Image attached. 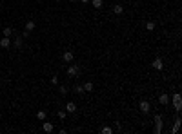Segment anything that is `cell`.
I'll return each mask as SVG.
<instances>
[{"mask_svg": "<svg viewBox=\"0 0 182 134\" xmlns=\"http://www.w3.org/2000/svg\"><path fill=\"white\" fill-rule=\"evenodd\" d=\"M82 73V69L80 67H78L77 65V63H69V67H67V71H66V74H67V76H69V78H77L78 76V74H80Z\"/></svg>", "mask_w": 182, "mask_h": 134, "instance_id": "6da1fadb", "label": "cell"}, {"mask_svg": "<svg viewBox=\"0 0 182 134\" xmlns=\"http://www.w3.org/2000/svg\"><path fill=\"white\" fill-rule=\"evenodd\" d=\"M169 102L173 103V109H175V111H177V112H180V109H182V98H180V94H179V92H175L173 96L169 98Z\"/></svg>", "mask_w": 182, "mask_h": 134, "instance_id": "7a4b0ae2", "label": "cell"}, {"mask_svg": "<svg viewBox=\"0 0 182 134\" xmlns=\"http://www.w3.org/2000/svg\"><path fill=\"white\" fill-rule=\"evenodd\" d=\"M155 127H153V132L155 134H160L162 132V123H164V121H162V114H155Z\"/></svg>", "mask_w": 182, "mask_h": 134, "instance_id": "3957f363", "label": "cell"}, {"mask_svg": "<svg viewBox=\"0 0 182 134\" xmlns=\"http://www.w3.org/2000/svg\"><path fill=\"white\" fill-rule=\"evenodd\" d=\"M62 60L66 62V63H71L73 60H75V53H73L71 49H67V51H64V54H62Z\"/></svg>", "mask_w": 182, "mask_h": 134, "instance_id": "277c9868", "label": "cell"}, {"mask_svg": "<svg viewBox=\"0 0 182 134\" xmlns=\"http://www.w3.org/2000/svg\"><path fill=\"white\" fill-rule=\"evenodd\" d=\"M139 107H140V112H142V114H147V112L151 111V103L147 102V100H140Z\"/></svg>", "mask_w": 182, "mask_h": 134, "instance_id": "5b68a950", "label": "cell"}, {"mask_svg": "<svg viewBox=\"0 0 182 134\" xmlns=\"http://www.w3.org/2000/svg\"><path fill=\"white\" fill-rule=\"evenodd\" d=\"M151 67L153 69H157V71H162V69H164V62H162V58H159L157 56L153 62H151Z\"/></svg>", "mask_w": 182, "mask_h": 134, "instance_id": "8992f818", "label": "cell"}, {"mask_svg": "<svg viewBox=\"0 0 182 134\" xmlns=\"http://www.w3.org/2000/svg\"><path fill=\"white\" fill-rule=\"evenodd\" d=\"M64 111H66L67 114L77 112V103H75V102H67V103H66V107H64Z\"/></svg>", "mask_w": 182, "mask_h": 134, "instance_id": "52a82bcc", "label": "cell"}, {"mask_svg": "<svg viewBox=\"0 0 182 134\" xmlns=\"http://www.w3.org/2000/svg\"><path fill=\"white\" fill-rule=\"evenodd\" d=\"M42 131L49 134V132H53V131H55V125H53L51 121H46V120H44V123H42Z\"/></svg>", "mask_w": 182, "mask_h": 134, "instance_id": "ba28073f", "label": "cell"}, {"mask_svg": "<svg viewBox=\"0 0 182 134\" xmlns=\"http://www.w3.org/2000/svg\"><path fill=\"white\" fill-rule=\"evenodd\" d=\"M180 116H177L175 118V123H173V127H171V134H177V132H179V129H180Z\"/></svg>", "mask_w": 182, "mask_h": 134, "instance_id": "9c48e42d", "label": "cell"}, {"mask_svg": "<svg viewBox=\"0 0 182 134\" xmlns=\"http://www.w3.org/2000/svg\"><path fill=\"white\" fill-rule=\"evenodd\" d=\"M159 103H160V105H168V103H169V94H160V96H159Z\"/></svg>", "mask_w": 182, "mask_h": 134, "instance_id": "30bf717a", "label": "cell"}, {"mask_svg": "<svg viewBox=\"0 0 182 134\" xmlns=\"http://www.w3.org/2000/svg\"><path fill=\"white\" fill-rule=\"evenodd\" d=\"M0 47H4V49L11 47V40H9V36H4L2 40H0Z\"/></svg>", "mask_w": 182, "mask_h": 134, "instance_id": "8fae6325", "label": "cell"}, {"mask_svg": "<svg viewBox=\"0 0 182 134\" xmlns=\"http://www.w3.org/2000/svg\"><path fill=\"white\" fill-rule=\"evenodd\" d=\"M33 29H35V20H26V29H24V31L31 33Z\"/></svg>", "mask_w": 182, "mask_h": 134, "instance_id": "7c38bea8", "label": "cell"}, {"mask_svg": "<svg viewBox=\"0 0 182 134\" xmlns=\"http://www.w3.org/2000/svg\"><path fill=\"white\" fill-rule=\"evenodd\" d=\"M113 13H115V15H122V13H124L122 4H115V6H113Z\"/></svg>", "mask_w": 182, "mask_h": 134, "instance_id": "4fadbf2b", "label": "cell"}, {"mask_svg": "<svg viewBox=\"0 0 182 134\" xmlns=\"http://www.w3.org/2000/svg\"><path fill=\"white\" fill-rule=\"evenodd\" d=\"M22 40H24V36H17V38H15V44H13L15 49H22Z\"/></svg>", "mask_w": 182, "mask_h": 134, "instance_id": "5bb4252c", "label": "cell"}, {"mask_svg": "<svg viewBox=\"0 0 182 134\" xmlns=\"http://www.w3.org/2000/svg\"><path fill=\"white\" fill-rule=\"evenodd\" d=\"M37 118H38V120H40V121H44V120H46V118H47V112H46V111H42V109H40V111L37 112Z\"/></svg>", "mask_w": 182, "mask_h": 134, "instance_id": "9a60e30c", "label": "cell"}, {"mask_svg": "<svg viewBox=\"0 0 182 134\" xmlns=\"http://www.w3.org/2000/svg\"><path fill=\"white\" fill-rule=\"evenodd\" d=\"M82 87H84V91H86V92H91L93 89H95V85H93L91 82H86V83H84V85H82Z\"/></svg>", "mask_w": 182, "mask_h": 134, "instance_id": "2e32d148", "label": "cell"}, {"mask_svg": "<svg viewBox=\"0 0 182 134\" xmlns=\"http://www.w3.org/2000/svg\"><path fill=\"white\" fill-rule=\"evenodd\" d=\"M91 6L95 9H100L102 6H104V2H102V0H91Z\"/></svg>", "mask_w": 182, "mask_h": 134, "instance_id": "e0dca14e", "label": "cell"}, {"mask_svg": "<svg viewBox=\"0 0 182 134\" xmlns=\"http://www.w3.org/2000/svg\"><path fill=\"white\" fill-rule=\"evenodd\" d=\"M73 91H75V94H84V87H82V85H78V83H77V85L73 87Z\"/></svg>", "mask_w": 182, "mask_h": 134, "instance_id": "ac0fdd59", "label": "cell"}, {"mask_svg": "<svg viewBox=\"0 0 182 134\" xmlns=\"http://www.w3.org/2000/svg\"><path fill=\"white\" fill-rule=\"evenodd\" d=\"M2 34H4V36H9V38H11V34H13V29H11V27H4Z\"/></svg>", "mask_w": 182, "mask_h": 134, "instance_id": "d6986e66", "label": "cell"}, {"mask_svg": "<svg viewBox=\"0 0 182 134\" xmlns=\"http://www.w3.org/2000/svg\"><path fill=\"white\" fill-rule=\"evenodd\" d=\"M100 132H102V134H111V132H113V129H111V127H102V131H100Z\"/></svg>", "mask_w": 182, "mask_h": 134, "instance_id": "ffe728a7", "label": "cell"}, {"mask_svg": "<svg viewBox=\"0 0 182 134\" xmlns=\"http://www.w3.org/2000/svg\"><path fill=\"white\" fill-rule=\"evenodd\" d=\"M146 29H147V31H153V29H155V22H147L146 24Z\"/></svg>", "mask_w": 182, "mask_h": 134, "instance_id": "44dd1931", "label": "cell"}, {"mask_svg": "<svg viewBox=\"0 0 182 134\" xmlns=\"http://www.w3.org/2000/svg\"><path fill=\"white\" fill-rule=\"evenodd\" d=\"M58 92H60V94H67V87L66 85H60V87H58Z\"/></svg>", "mask_w": 182, "mask_h": 134, "instance_id": "7402d4cb", "label": "cell"}, {"mask_svg": "<svg viewBox=\"0 0 182 134\" xmlns=\"http://www.w3.org/2000/svg\"><path fill=\"white\" fill-rule=\"evenodd\" d=\"M66 116H67L66 111H58V118H60V120H66Z\"/></svg>", "mask_w": 182, "mask_h": 134, "instance_id": "603a6c76", "label": "cell"}, {"mask_svg": "<svg viewBox=\"0 0 182 134\" xmlns=\"http://www.w3.org/2000/svg\"><path fill=\"white\" fill-rule=\"evenodd\" d=\"M51 85H58V76H57V74L51 78Z\"/></svg>", "mask_w": 182, "mask_h": 134, "instance_id": "cb8c5ba5", "label": "cell"}, {"mask_svg": "<svg viewBox=\"0 0 182 134\" xmlns=\"http://www.w3.org/2000/svg\"><path fill=\"white\" fill-rule=\"evenodd\" d=\"M80 2H82V4H89L91 0H80Z\"/></svg>", "mask_w": 182, "mask_h": 134, "instance_id": "d4e9b609", "label": "cell"}, {"mask_svg": "<svg viewBox=\"0 0 182 134\" xmlns=\"http://www.w3.org/2000/svg\"><path fill=\"white\" fill-rule=\"evenodd\" d=\"M55 2H62V0H55Z\"/></svg>", "mask_w": 182, "mask_h": 134, "instance_id": "484cf974", "label": "cell"}, {"mask_svg": "<svg viewBox=\"0 0 182 134\" xmlns=\"http://www.w3.org/2000/svg\"><path fill=\"white\" fill-rule=\"evenodd\" d=\"M69 2H77V0H69Z\"/></svg>", "mask_w": 182, "mask_h": 134, "instance_id": "4316f807", "label": "cell"}]
</instances>
